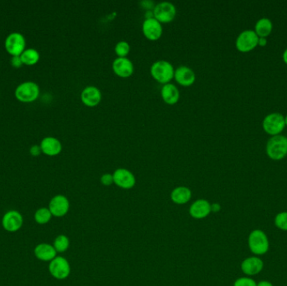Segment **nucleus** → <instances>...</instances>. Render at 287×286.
I'll use <instances>...</instances> for the list:
<instances>
[{
	"instance_id": "nucleus-1",
	"label": "nucleus",
	"mask_w": 287,
	"mask_h": 286,
	"mask_svg": "<svg viewBox=\"0 0 287 286\" xmlns=\"http://www.w3.org/2000/svg\"><path fill=\"white\" fill-rule=\"evenodd\" d=\"M248 247L256 256L266 255L270 249L268 236L261 229H254L248 236Z\"/></svg>"
},
{
	"instance_id": "nucleus-2",
	"label": "nucleus",
	"mask_w": 287,
	"mask_h": 286,
	"mask_svg": "<svg viewBox=\"0 0 287 286\" xmlns=\"http://www.w3.org/2000/svg\"><path fill=\"white\" fill-rule=\"evenodd\" d=\"M266 155L272 160H280L287 155V137L278 134L271 136L266 145Z\"/></svg>"
},
{
	"instance_id": "nucleus-3",
	"label": "nucleus",
	"mask_w": 287,
	"mask_h": 286,
	"mask_svg": "<svg viewBox=\"0 0 287 286\" xmlns=\"http://www.w3.org/2000/svg\"><path fill=\"white\" fill-rule=\"evenodd\" d=\"M175 69L171 62L160 60L152 64L150 74L153 78L161 84H167L174 78Z\"/></svg>"
},
{
	"instance_id": "nucleus-4",
	"label": "nucleus",
	"mask_w": 287,
	"mask_h": 286,
	"mask_svg": "<svg viewBox=\"0 0 287 286\" xmlns=\"http://www.w3.org/2000/svg\"><path fill=\"white\" fill-rule=\"evenodd\" d=\"M285 127H286L285 116L277 112L268 113L262 121V128L264 131L271 136L281 134Z\"/></svg>"
},
{
	"instance_id": "nucleus-5",
	"label": "nucleus",
	"mask_w": 287,
	"mask_h": 286,
	"mask_svg": "<svg viewBox=\"0 0 287 286\" xmlns=\"http://www.w3.org/2000/svg\"><path fill=\"white\" fill-rule=\"evenodd\" d=\"M258 40L259 36L254 29H245L236 38L235 47L240 52H249L258 45Z\"/></svg>"
},
{
	"instance_id": "nucleus-6",
	"label": "nucleus",
	"mask_w": 287,
	"mask_h": 286,
	"mask_svg": "<svg viewBox=\"0 0 287 286\" xmlns=\"http://www.w3.org/2000/svg\"><path fill=\"white\" fill-rule=\"evenodd\" d=\"M153 16L161 24H168L176 18L177 8L170 2H161L155 6L153 9Z\"/></svg>"
},
{
	"instance_id": "nucleus-7",
	"label": "nucleus",
	"mask_w": 287,
	"mask_h": 286,
	"mask_svg": "<svg viewBox=\"0 0 287 286\" xmlns=\"http://www.w3.org/2000/svg\"><path fill=\"white\" fill-rule=\"evenodd\" d=\"M39 95L40 87L32 81L24 82L16 88V98L22 103H32L38 98Z\"/></svg>"
},
{
	"instance_id": "nucleus-8",
	"label": "nucleus",
	"mask_w": 287,
	"mask_h": 286,
	"mask_svg": "<svg viewBox=\"0 0 287 286\" xmlns=\"http://www.w3.org/2000/svg\"><path fill=\"white\" fill-rule=\"evenodd\" d=\"M49 271L54 278L65 280L71 274V265L68 260L62 256H56L49 265Z\"/></svg>"
},
{
	"instance_id": "nucleus-9",
	"label": "nucleus",
	"mask_w": 287,
	"mask_h": 286,
	"mask_svg": "<svg viewBox=\"0 0 287 286\" xmlns=\"http://www.w3.org/2000/svg\"><path fill=\"white\" fill-rule=\"evenodd\" d=\"M26 41L24 35L19 33L9 34L5 41V48L11 55L19 56L25 50Z\"/></svg>"
},
{
	"instance_id": "nucleus-10",
	"label": "nucleus",
	"mask_w": 287,
	"mask_h": 286,
	"mask_svg": "<svg viewBox=\"0 0 287 286\" xmlns=\"http://www.w3.org/2000/svg\"><path fill=\"white\" fill-rule=\"evenodd\" d=\"M24 223V218L18 211L10 210L3 215L2 225L6 231L15 233L21 229Z\"/></svg>"
},
{
	"instance_id": "nucleus-11",
	"label": "nucleus",
	"mask_w": 287,
	"mask_h": 286,
	"mask_svg": "<svg viewBox=\"0 0 287 286\" xmlns=\"http://www.w3.org/2000/svg\"><path fill=\"white\" fill-rule=\"evenodd\" d=\"M142 31L146 39L151 41H156V40H158L162 35L163 28H162V24L152 17V18H145L142 24Z\"/></svg>"
},
{
	"instance_id": "nucleus-12",
	"label": "nucleus",
	"mask_w": 287,
	"mask_h": 286,
	"mask_svg": "<svg viewBox=\"0 0 287 286\" xmlns=\"http://www.w3.org/2000/svg\"><path fill=\"white\" fill-rule=\"evenodd\" d=\"M113 176L114 184L123 189H131L136 183L135 175L128 169H117L113 172Z\"/></svg>"
},
{
	"instance_id": "nucleus-13",
	"label": "nucleus",
	"mask_w": 287,
	"mask_h": 286,
	"mask_svg": "<svg viewBox=\"0 0 287 286\" xmlns=\"http://www.w3.org/2000/svg\"><path fill=\"white\" fill-rule=\"evenodd\" d=\"M49 209L53 216L61 218L66 215L70 209V202L64 195H56L52 197L49 203Z\"/></svg>"
},
{
	"instance_id": "nucleus-14",
	"label": "nucleus",
	"mask_w": 287,
	"mask_h": 286,
	"mask_svg": "<svg viewBox=\"0 0 287 286\" xmlns=\"http://www.w3.org/2000/svg\"><path fill=\"white\" fill-rule=\"evenodd\" d=\"M240 268H241L243 273L249 277L256 276V275L261 273L263 270V260L256 255L245 258V260H243L242 263H241Z\"/></svg>"
},
{
	"instance_id": "nucleus-15",
	"label": "nucleus",
	"mask_w": 287,
	"mask_h": 286,
	"mask_svg": "<svg viewBox=\"0 0 287 286\" xmlns=\"http://www.w3.org/2000/svg\"><path fill=\"white\" fill-rule=\"evenodd\" d=\"M82 103L87 107L92 108L100 103L102 100V92L99 88L94 86H87L82 90L81 93Z\"/></svg>"
},
{
	"instance_id": "nucleus-16",
	"label": "nucleus",
	"mask_w": 287,
	"mask_h": 286,
	"mask_svg": "<svg viewBox=\"0 0 287 286\" xmlns=\"http://www.w3.org/2000/svg\"><path fill=\"white\" fill-rule=\"evenodd\" d=\"M113 71L119 77L127 78L134 72V65L129 58L118 57L113 60Z\"/></svg>"
},
{
	"instance_id": "nucleus-17",
	"label": "nucleus",
	"mask_w": 287,
	"mask_h": 286,
	"mask_svg": "<svg viewBox=\"0 0 287 286\" xmlns=\"http://www.w3.org/2000/svg\"><path fill=\"white\" fill-rule=\"evenodd\" d=\"M174 79L178 84L189 87L195 82L196 74L193 69L187 66H181L175 70Z\"/></svg>"
},
{
	"instance_id": "nucleus-18",
	"label": "nucleus",
	"mask_w": 287,
	"mask_h": 286,
	"mask_svg": "<svg viewBox=\"0 0 287 286\" xmlns=\"http://www.w3.org/2000/svg\"><path fill=\"white\" fill-rule=\"evenodd\" d=\"M211 213V203L205 199L197 200L190 207V215L195 219L207 218Z\"/></svg>"
},
{
	"instance_id": "nucleus-19",
	"label": "nucleus",
	"mask_w": 287,
	"mask_h": 286,
	"mask_svg": "<svg viewBox=\"0 0 287 286\" xmlns=\"http://www.w3.org/2000/svg\"><path fill=\"white\" fill-rule=\"evenodd\" d=\"M34 253L38 260L45 262H50L57 256V252L52 244L46 243L38 244L36 247L34 248Z\"/></svg>"
},
{
	"instance_id": "nucleus-20",
	"label": "nucleus",
	"mask_w": 287,
	"mask_h": 286,
	"mask_svg": "<svg viewBox=\"0 0 287 286\" xmlns=\"http://www.w3.org/2000/svg\"><path fill=\"white\" fill-rule=\"evenodd\" d=\"M42 152L49 156H55L59 155L62 150L61 141L55 137H46L43 139L40 144Z\"/></svg>"
},
{
	"instance_id": "nucleus-21",
	"label": "nucleus",
	"mask_w": 287,
	"mask_h": 286,
	"mask_svg": "<svg viewBox=\"0 0 287 286\" xmlns=\"http://www.w3.org/2000/svg\"><path fill=\"white\" fill-rule=\"evenodd\" d=\"M161 96L165 103L174 105L179 101L180 92L177 86L172 83L163 85L161 90Z\"/></svg>"
},
{
	"instance_id": "nucleus-22",
	"label": "nucleus",
	"mask_w": 287,
	"mask_h": 286,
	"mask_svg": "<svg viewBox=\"0 0 287 286\" xmlns=\"http://www.w3.org/2000/svg\"><path fill=\"white\" fill-rule=\"evenodd\" d=\"M192 198V192L187 187H177L171 193V199L177 205H183Z\"/></svg>"
},
{
	"instance_id": "nucleus-23",
	"label": "nucleus",
	"mask_w": 287,
	"mask_h": 286,
	"mask_svg": "<svg viewBox=\"0 0 287 286\" xmlns=\"http://www.w3.org/2000/svg\"><path fill=\"white\" fill-rule=\"evenodd\" d=\"M272 29H273V24L272 20L270 18L264 17L256 21L254 30L259 37L266 38L271 34Z\"/></svg>"
},
{
	"instance_id": "nucleus-24",
	"label": "nucleus",
	"mask_w": 287,
	"mask_h": 286,
	"mask_svg": "<svg viewBox=\"0 0 287 286\" xmlns=\"http://www.w3.org/2000/svg\"><path fill=\"white\" fill-rule=\"evenodd\" d=\"M23 64L27 66H33L40 60V53L34 49H27L20 55Z\"/></svg>"
},
{
	"instance_id": "nucleus-25",
	"label": "nucleus",
	"mask_w": 287,
	"mask_h": 286,
	"mask_svg": "<svg viewBox=\"0 0 287 286\" xmlns=\"http://www.w3.org/2000/svg\"><path fill=\"white\" fill-rule=\"evenodd\" d=\"M52 213L48 208H39L34 213V220L38 224L44 225L49 223L52 218Z\"/></svg>"
},
{
	"instance_id": "nucleus-26",
	"label": "nucleus",
	"mask_w": 287,
	"mask_h": 286,
	"mask_svg": "<svg viewBox=\"0 0 287 286\" xmlns=\"http://www.w3.org/2000/svg\"><path fill=\"white\" fill-rule=\"evenodd\" d=\"M53 246L57 253L66 252L70 246V240H69L68 237L64 235V234H61V235L56 237L54 244H53Z\"/></svg>"
},
{
	"instance_id": "nucleus-27",
	"label": "nucleus",
	"mask_w": 287,
	"mask_h": 286,
	"mask_svg": "<svg viewBox=\"0 0 287 286\" xmlns=\"http://www.w3.org/2000/svg\"><path fill=\"white\" fill-rule=\"evenodd\" d=\"M275 226L282 231L287 232V212L283 211L277 213L274 218Z\"/></svg>"
},
{
	"instance_id": "nucleus-28",
	"label": "nucleus",
	"mask_w": 287,
	"mask_h": 286,
	"mask_svg": "<svg viewBox=\"0 0 287 286\" xmlns=\"http://www.w3.org/2000/svg\"><path fill=\"white\" fill-rule=\"evenodd\" d=\"M114 51L118 57H127V55L130 52V45L125 40H121L117 43L114 47Z\"/></svg>"
},
{
	"instance_id": "nucleus-29",
	"label": "nucleus",
	"mask_w": 287,
	"mask_h": 286,
	"mask_svg": "<svg viewBox=\"0 0 287 286\" xmlns=\"http://www.w3.org/2000/svg\"><path fill=\"white\" fill-rule=\"evenodd\" d=\"M257 282L249 276H244L236 279L234 282V286H256Z\"/></svg>"
},
{
	"instance_id": "nucleus-30",
	"label": "nucleus",
	"mask_w": 287,
	"mask_h": 286,
	"mask_svg": "<svg viewBox=\"0 0 287 286\" xmlns=\"http://www.w3.org/2000/svg\"><path fill=\"white\" fill-rule=\"evenodd\" d=\"M100 181L101 183L103 184V186H106V187L111 186L112 184L114 183V181H113V174H103V176H101Z\"/></svg>"
},
{
	"instance_id": "nucleus-31",
	"label": "nucleus",
	"mask_w": 287,
	"mask_h": 286,
	"mask_svg": "<svg viewBox=\"0 0 287 286\" xmlns=\"http://www.w3.org/2000/svg\"><path fill=\"white\" fill-rule=\"evenodd\" d=\"M11 64H12V66H13V67H15V68H20V67L24 65L20 55H19V56H13V58L11 59Z\"/></svg>"
},
{
	"instance_id": "nucleus-32",
	"label": "nucleus",
	"mask_w": 287,
	"mask_h": 286,
	"mask_svg": "<svg viewBox=\"0 0 287 286\" xmlns=\"http://www.w3.org/2000/svg\"><path fill=\"white\" fill-rule=\"evenodd\" d=\"M41 152H42V150H41L40 145H33L30 148V154L33 156H38V155H40L41 154Z\"/></svg>"
},
{
	"instance_id": "nucleus-33",
	"label": "nucleus",
	"mask_w": 287,
	"mask_h": 286,
	"mask_svg": "<svg viewBox=\"0 0 287 286\" xmlns=\"http://www.w3.org/2000/svg\"><path fill=\"white\" fill-rule=\"evenodd\" d=\"M220 209H221V206L219 205V203L215 202L211 204V212L213 213H219Z\"/></svg>"
},
{
	"instance_id": "nucleus-34",
	"label": "nucleus",
	"mask_w": 287,
	"mask_h": 286,
	"mask_svg": "<svg viewBox=\"0 0 287 286\" xmlns=\"http://www.w3.org/2000/svg\"><path fill=\"white\" fill-rule=\"evenodd\" d=\"M267 43H268V41H267L266 38L259 37L258 45H260L261 47H265L267 45Z\"/></svg>"
},
{
	"instance_id": "nucleus-35",
	"label": "nucleus",
	"mask_w": 287,
	"mask_h": 286,
	"mask_svg": "<svg viewBox=\"0 0 287 286\" xmlns=\"http://www.w3.org/2000/svg\"><path fill=\"white\" fill-rule=\"evenodd\" d=\"M256 286H274V285L269 281H261L257 283Z\"/></svg>"
},
{
	"instance_id": "nucleus-36",
	"label": "nucleus",
	"mask_w": 287,
	"mask_h": 286,
	"mask_svg": "<svg viewBox=\"0 0 287 286\" xmlns=\"http://www.w3.org/2000/svg\"><path fill=\"white\" fill-rule=\"evenodd\" d=\"M282 59L284 60L285 63L287 65V48L282 53Z\"/></svg>"
},
{
	"instance_id": "nucleus-37",
	"label": "nucleus",
	"mask_w": 287,
	"mask_h": 286,
	"mask_svg": "<svg viewBox=\"0 0 287 286\" xmlns=\"http://www.w3.org/2000/svg\"><path fill=\"white\" fill-rule=\"evenodd\" d=\"M285 124H286V126H287V114L285 116Z\"/></svg>"
}]
</instances>
